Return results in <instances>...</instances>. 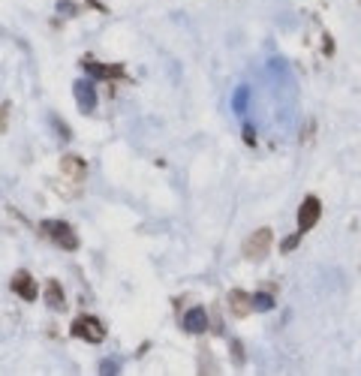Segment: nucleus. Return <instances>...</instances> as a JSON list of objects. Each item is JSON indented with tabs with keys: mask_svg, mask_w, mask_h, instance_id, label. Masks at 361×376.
<instances>
[{
	"mask_svg": "<svg viewBox=\"0 0 361 376\" xmlns=\"http://www.w3.org/2000/svg\"><path fill=\"white\" fill-rule=\"evenodd\" d=\"M247 97H250V90L241 87L238 94H235V111H247Z\"/></svg>",
	"mask_w": 361,
	"mask_h": 376,
	"instance_id": "obj_7",
	"label": "nucleus"
},
{
	"mask_svg": "<svg viewBox=\"0 0 361 376\" xmlns=\"http://www.w3.org/2000/svg\"><path fill=\"white\" fill-rule=\"evenodd\" d=\"M45 232H49L54 241H61L66 250H75V244H78L75 235H73V229H70L66 223H61V220H49V223H45Z\"/></svg>",
	"mask_w": 361,
	"mask_h": 376,
	"instance_id": "obj_3",
	"label": "nucleus"
},
{
	"mask_svg": "<svg viewBox=\"0 0 361 376\" xmlns=\"http://www.w3.org/2000/svg\"><path fill=\"white\" fill-rule=\"evenodd\" d=\"M103 373H118V361H115V358L103 361Z\"/></svg>",
	"mask_w": 361,
	"mask_h": 376,
	"instance_id": "obj_10",
	"label": "nucleus"
},
{
	"mask_svg": "<svg viewBox=\"0 0 361 376\" xmlns=\"http://www.w3.org/2000/svg\"><path fill=\"white\" fill-rule=\"evenodd\" d=\"M253 307L256 310H271V307H274V298H271V295H256Z\"/></svg>",
	"mask_w": 361,
	"mask_h": 376,
	"instance_id": "obj_8",
	"label": "nucleus"
},
{
	"mask_svg": "<svg viewBox=\"0 0 361 376\" xmlns=\"http://www.w3.org/2000/svg\"><path fill=\"white\" fill-rule=\"evenodd\" d=\"M51 307L54 310H63V301H61V289L51 283Z\"/></svg>",
	"mask_w": 361,
	"mask_h": 376,
	"instance_id": "obj_9",
	"label": "nucleus"
},
{
	"mask_svg": "<svg viewBox=\"0 0 361 376\" xmlns=\"http://www.w3.org/2000/svg\"><path fill=\"white\" fill-rule=\"evenodd\" d=\"M319 199H304V205H301V211H298V232H307L310 226L319 220Z\"/></svg>",
	"mask_w": 361,
	"mask_h": 376,
	"instance_id": "obj_4",
	"label": "nucleus"
},
{
	"mask_svg": "<svg viewBox=\"0 0 361 376\" xmlns=\"http://www.w3.org/2000/svg\"><path fill=\"white\" fill-rule=\"evenodd\" d=\"M184 328L187 332H193V334H202L208 328V316H205V310L202 307H193L187 316H184Z\"/></svg>",
	"mask_w": 361,
	"mask_h": 376,
	"instance_id": "obj_5",
	"label": "nucleus"
},
{
	"mask_svg": "<svg viewBox=\"0 0 361 376\" xmlns=\"http://www.w3.org/2000/svg\"><path fill=\"white\" fill-rule=\"evenodd\" d=\"M13 289H16V292H25L27 301L33 298V295H37V286L30 283V277H16V280H13Z\"/></svg>",
	"mask_w": 361,
	"mask_h": 376,
	"instance_id": "obj_6",
	"label": "nucleus"
},
{
	"mask_svg": "<svg viewBox=\"0 0 361 376\" xmlns=\"http://www.w3.org/2000/svg\"><path fill=\"white\" fill-rule=\"evenodd\" d=\"M73 334L75 337H85V340H90V344H97V340H103V325L97 322V319H90V316H82L78 322H73Z\"/></svg>",
	"mask_w": 361,
	"mask_h": 376,
	"instance_id": "obj_2",
	"label": "nucleus"
},
{
	"mask_svg": "<svg viewBox=\"0 0 361 376\" xmlns=\"http://www.w3.org/2000/svg\"><path fill=\"white\" fill-rule=\"evenodd\" d=\"M73 94L78 99V106H82V111H94L97 109V87H94V82L78 78V82L73 85Z\"/></svg>",
	"mask_w": 361,
	"mask_h": 376,
	"instance_id": "obj_1",
	"label": "nucleus"
}]
</instances>
